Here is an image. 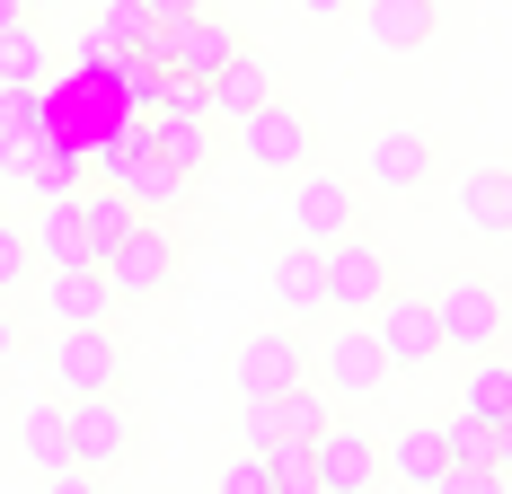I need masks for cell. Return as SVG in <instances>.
I'll return each instance as SVG.
<instances>
[{
  "mask_svg": "<svg viewBox=\"0 0 512 494\" xmlns=\"http://www.w3.org/2000/svg\"><path fill=\"white\" fill-rule=\"evenodd\" d=\"M460 221L477 239H512V168H468L460 177Z\"/></svg>",
  "mask_w": 512,
  "mask_h": 494,
  "instance_id": "obj_25",
  "label": "cell"
},
{
  "mask_svg": "<svg viewBox=\"0 0 512 494\" xmlns=\"http://www.w3.org/2000/svg\"><path fill=\"white\" fill-rule=\"evenodd\" d=\"M433 309H442V345L451 353H495L504 345V292L486 274H451L433 292Z\"/></svg>",
  "mask_w": 512,
  "mask_h": 494,
  "instance_id": "obj_5",
  "label": "cell"
},
{
  "mask_svg": "<svg viewBox=\"0 0 512 494\" xmlns=\"http://www.w3.org/2000/svg\"><path fill=\"white\" fill-rule=\"evenodd\" d=\"M362 177H371L380 195H415V186H433V133H424V124H389V133H371Z\"/></svg>",
  "mask_w": 512,
  "mask_h": 494,
  "instance_id": "obj_13",
  "label": "cell"
},
{
  "mask_svg": "<svg viewBox=\"0 0 512 494\" xmlns=\"http://www.w3.org/2000/svg\"><path fill=\"white\" fill-rule=\"evenodd\" d=\"M274 486L283 494H318V442H274Z\"/></svg>",
  "mask_w": 512,
  "mask_h": 494,
  "instance_id": "obj_34",
  "label": "cell"
},
{
  "mask_svg": "<svg viewBox=\"0 0 512 494\" xmlns=\"http://www.w3.org/2000/svg\"><path fill=\"white\" fill-rule=\"evenodd\" d=\"M0 80H45V27L36 18L0 27Z\"/></svg>",
  "mask_w": 512,
  "mask_h": 494,
  "instance_id": "obj_30",
  "label": "cell"
},
{
  "mask_svg": "<svg viewBox=\"0 0 512 494\" xmlns=\"http://www.w3.org/2000/svg\"><path fill=\"white\" fill-rule=\"evenodd\" d=\"M18 450H27L45 477H80V450H71V397H36L27 424H18Z\"/></svg>",
  "mask_w": 512,
  "mask_h": 494,
  "instance_id": "obj_17",
  "label": "cell"
},
{
  "mask_svg": "<svg viewBox=\"0 0 512 494\" xmlns=\"http://www.w3.org/2000/svg\"><path fill=\"white\" fill-rule=\"evenodd\" d=\"M45 133V98H36V80H0V168L18 177V159L27 142Z\"/></svg>",
  "mask_w": 512,
  "mask_h": 494,
  "instance_id": "obj_26",
  "label": "cell"
},
{
  "mask_svg": "<svg viewBox=\"0 0 512 494\" xmlns=\"http://www.w3.org/2000/svg\"><path fill=\"white\" fill-rule=\"evenodd\" d=\"M265 98H283V80H274V62H265V53H230V62H221V80H212V115H221V124H239V115H256V106Z\"/></svg>",
  "mask_w": 512,
  "mask_h": 494,
  "instance_id": "obj_19",
  "label": "cell"
},
{
  "mask_svg": "<svg viewBox=\"0 0 512 494\" xmlns=\"http://www.w3.org/2000/svg\"><path fill=\"white\" fill-rule=\"evenodd\" d=\"M389 477V442H371L354 415H336L327 433H318V494H362Z\"/></svg>",
  "mask_w": 512,
  "mask_h": 494,
  "instance_id": "obj_10",
  "label": "cell"
},
{
  "mask_svg": "<svg viewBox=\"0 0 512 494\" xmlns=\"http://www.w3.org/2000/svg\"><path fill=\"white\" fill-rule=\"evenodd\" d=\"M389 292H398V274H389V256L362 239V230H345V239L327 247V309L336 318H371Z\"/></svg>",
  "mask_w": 512,
  "mask_h": 494,
  "instance_id": "obj_4",
  "label": "cell"
},
{
  "mask_svg": "<svg viewBox=\"0 0 512 494\" xmlns=\"http://www.w3.org/2000/svg\"><path fill=\"white\" fill-rule=\"evenodd\" d=\"M9 353H18V318H9V300H0V371H9Z\"/></svg>",
  "mask_w": 512,
  "mask_h": 494,
  "instance_id": "obj_35",
  "label": "cell"
},
{
  "mask_svg": "<svg viewBox=\"0 0 512 494\" xmlns=\"http://www.w3.org/2000/svg\"><path fill=\"white\" fill-rule=\"evenodd\" d=\"M80 221H89V256H115V247L133 239V230H142V221H151V212H142V203H133V186H98V195H80Z\"/></svg>",
  "mask_w": 512,
  "mask_h": 494,
  "instance_id": "obj_24",
  "label": "cell"
},
{
  "mask_svg": "<svg viewBox=\"0 0 512 494\" xmlns=\"http://www.w3.org/2000/svg\"><path fill=\"white\" fill-rule=\"evenodd\" d=\"M159 18H186V9H204V0H151Z\"/></svg>",
  "mask_w": 512,
  "mask_h": 494,
  "instance_id": "obj_38",
  "label": "cell"
},
{
  "mask_svg": "<svg viewBox=\"0 0 512 494\" xmlns=\"http://www.w3.org/2000/svg\"><path fill=\"white\" fill-rule=\"evenodd\" d=\"M371 327H380V345H389L398 371H424L433 353H451L442 345V309H433L424 292H389L380 309H371Z\"/></svg>",
  "mask_w": 512,
  "mask_h": 494,
  "instance_id": "obj_11",
  "label": "cell"
},
{
  "mask_svg": "<svg viewBox=\"0 0 512 494\" xmlns=\"http://www.w3.org/2000/svg\"><path fill=\"white\" fill-rule=\"evenodd\" d=\"M265 292H274L283 318H301V327H309V318H336V309H327V247L292 239L274 265H265Z\"/></svg>",
  "mask_w": 512,
  "mask_h": 494,
  "instance_id": "obj_14",
  "label": "cell"
},
{
  "mask_svg": "<svg viewBox=\"0 0 512 494\" xmlns=\"http://www.w3.org/2000/svg\"><path fill=\"white\" fill-rule=\"evenodd\" d=\"M159 53H168V71L221 80V62L239 53V27L221 18V0H204V9H186V18H168V27H159Z\"/></svg>",
  "mask_w": 512,
  "mask_h": 494,
  "instance_id": "obj_8",
  "label": "cell"
},
{
  "mask_svg": "<svg viewBox=\"0 0 512 494\" xmlns=\"http://www.w3.org/2000/svg\"><path fill=\"white\" fill-rule=\"evenodd\" d=\"M345 230H362L354 177H336V168H301V186H292V239H309V247H336Z\"/></svg>",
  "mask_w": 512,
  "mask_h": 494,
  "instance_id": "obj_6",
  "label": "cell"
},
{
  "mask_svg": "<svg viewBox=\"0 0 512 494\" xmlns=\"http://www.w3.org/2000/svg\"><path fill=\"white\" fill-rule=\"evenodd\" d=\"M36 265H45V256H36V230H9V221H0V300H18V283H27Z\"/></svg>",
  "mask_w": 512,
  "mask_h": 494,
  "instance_id": "obj_32",
  "label": "cell"
},
{
  "mask_svg": "<svg viewBox=\"0 0 512 494\" xmlns=\"http://www.w3.org/2000/svg\"><path fill=\"white\" fill-rule=\"evenodd\" d=\"M433 27H442V9H433V0H362V36H371L380 53L433 45Z\"/></svg>",
  "mask_w": 512,
  "mask_h": 494,
  "instance_id": "obj_20",
  "label": "cell"
},
{
  "mask_svg": "<svg viewBox=\"0 0 512 494\" xmlns=\"http://www.w3.org/2000/svg\"><path fill=\"white\" fill-rule=\"evenodd\" d=\"M151 115H212V80H195V71H159Z\"/></svg>",
  "mask_w": 512,
  "mask_h": 494,
  "instance_id": "obj_31",
  "label": "cell"
},
{
  "mask_svg": "<svg viewBox=\"0 0 512 494\" xmlns=\"http://www.w3.org/2000/svg\"><path fill=\"white\" fill-rule=\"evenodd\" d=\"M45 309H53V327H98V318H115L106 265H45Z\"/></svg>",
  "mask_w": 512,
  "mask_h": 494,
  "instance_id": "obj_15",
  "label": "cell"
},
{
  "mask_svg": "<svg viewBox=\"0 0 512 494\" xmlns=\"http://www.w3.org/2000/svg\"><path fill=\"white\" fill-rule=\"evenodd\" d=\"M36 256H45V265H98V256H89L80 195H45V203H36Z\"/></svg>",
  "mask_w": 512,
  "mask_h": 494,
  "instance_id": "obj_23",
  "label": "cell"
},
{
  "mask_svg": "<svg viewBox=\"0 0 512 494\" xmlns=\"http://www.w3.org/2000/svg\"><path fill=\"white\" fill-rule=\"evenodd\" d=\"M71 450H80V477H89V468H124V450H133V406L115 389L71 397Z\"/></svg>",
  "mask_w": 512,
  "mask_h": 494,
  "instance_id": "obj_12",
  "label": "cell"
},
{
  "mask_svg": "<svg viewBox=\"0 0 512 494\" xmlns=\"http://www.w3.org/2000/svg\"><path fill=\"white\" fill-rule=\"evenodd\" d=\"M221 486H230V494H283V486H274V450L248 442L239 459H230V468H221Z\"/></svg>",
  "mask_w": 512,
  "mask_h": 494,
  "instance_id": "obj_33",
  "label": "cell"
},
{
  "mask_svg": "<svg viewBox=\"0 0 512 494\" xmlns=\"http://www.w3.org/2000/svg\"><path fill=\"white\" fill-rule=\"evenodd\" d=\"M159 159L186 168V177H204L212 168V115H159Z\"/></svg>",
  "mask_w": 512,
  "mask_h": 494,
  "instance_id": "obj_28",
  "label": "cell"
},
{
  "mask_svg": "<svg viewBox=\"0 0 512 494\" xmlns=\"http://www.w3.org/2000/svg\"><path fill=\"white\" fill-rule=\"evenodd\" d=\"M195 195V177H186V168H168V159H142V177H133V203H142V212H177V203Z\"/></svg>",
  "mask_w": 512,
  "mask_h": 494,
  "instance_id": "obj_29",
  "label": "cell"
},
{
  "mask_svg": "<svg viewBox=\"0 0 512 494\" xmlns=\"http://www.w3.org/2000/svg\"><path fill=\"white\" fill-rule=\"evenodd\" d=\"M389 486H415V494L451 486V442H442V424H407V433L389 442Z\"/></svg>",
  "mask_w": 512,
  "mask_h": 494,
  "instance_id": "obj_18",
  "label": "cell"
},
{
  "mask_svg": "<svg viewBox=\"0 0 512 494\" xmlns=\"http://www.w3.org/2000/svg\"><path fill=\"white\" fill-rule=\"evenodd\" d=\"M239 159L265 168V177H301L318 159V133H309V115L292 98H265L256 115H239Z\"/></svg>",
  "mask_w": 512,
  "mask_h": 494,
  "instance_id": "obj_2",
  "label": "cell"
},
{
  "mask_svg": "<svg viewBox=\"0 0 512 494\" xmlns=\"http://www.w3.org/2000/svg\"><path fill=\"white\" fill-rule=\"evenodd\" d=\"M80 159H89L80 133H36L27 159H18V177L36 186V203H45V195H80Z\"/></svg>",
  "mask_w": 512,
  "mask_h": 494,
  "instance_id": "obj_21",
  "label": "cell"
},
{
  "mask_svg": "<svg viewBox=\"0 0 512 494\" xmlns=\"http://www.w3.org/2000/svg\"><path fill=\"white\" fill-rule=\"evenodd\" d=\"M460 406L495 433V450H504V468H512V362H504V353H477V362H468Z\"/></svg>",
  "mask_w": 512,
  "mask_h": 494,
  "instance_id": "obj_16",
  "label": "cell"
},
{
  "mask_svg": "<svg viewBox=\"0 0 512 494\" xmlns=\"http://www.w3.org/2000/svg\"><path fill=\"white\" fill-rule=\"evenodd\" d=\"M159 27H168V18H159L151 0H106L89 36H106L115 53H159ZM159 62H168V53H159Z\"/></svg>",
  "mask_w": 512,
  "mask_h": 494,
  "instance_id": "obj_27",
  "label": "cell"
},
{
  "mask_svg": "<svg viewBox=\"0 0 512 494\" xmlns=\"http://www.w3.org/2000/svg\"><path fill=\"white\" fill-rule=\"evenodd\" d=\"M27 9H53V0H27Z\"/></svg>",
  "mask_w": 512,
  "mask_h": 494,
  "instance_id": "obj_39",
  "label": "cell"
},
{
  "mask_svg": "<svg viewBox=\"0 0 512 494\" xmlns=\"http://www.w3.org/2000/svg\"><path fill=\"white\" fill-rule=\"evenodd\" d=\"M309 380L336 397V406H371V397L398 380V362H389V345H380V327H336V336H318L309 345Z\"/></svg>",
  "mask_w": 512,
  "mask_h": 494,
  "instance_id": "obj_1",
  "label": "cell"
},
{
  "mask_svg": "<svg viewBox=\"0 0 512 494\" xmlns=\"http://www.w3.org/2000/svg\"><path fill=\"white\" fill-rule=\"evenodd\" d=\"M106 283H115V300H159L168 283H177V239H168V221H159V212L115 247V256H106Z\"/></svg>",
  "mask_w": 512,
  "mask_h": 494,
  "instance_id": "obj_9",
  "label": "cell"
},
{
  "mask_svg": "<svg viewBox=\"0 0 512 494\" xmlns=\"http://www.w3.org/2000/svg\"><path fill=\"white\" fill-rule=\"evenodd\" d=\"M301 9H309V18H354L362 0H301Z\"/></svg>",
  "mask_w": 512,
  "mask_h": 494,
  "instance_id": "obj_36",
  "label": "cell"
},
{
  "mask_svg": "<svg viewBox=\"0 0 512 494\" xmlns=\"http://www.w3.org/2000/svg\"><path fill=\"white\" fill-rule=\"evenodd\" d=\"M230 371H239V397H274V389H292V380H309V336H301V318L256 327Z\"/></svg>",
  "mask_w": 512,
  "mask_h": 494,
  "instance_id": "obj_7",
  "label": "cell"
},
{
  "mask_svg": "<svg viewBox=\"0 0 512 494\" xmlns=\"http://www.w3.org/2000/svg\"><path fill=\"white\" fill-rule=\"evenodd\" d=\"M45 371H53V389H62V397H98V389L124 380V345L106 336V318H98V327H53Z\"/></svg>",
  "mask_w": 512,
  "mask_h": 494,
  "instance_id": "obj_3",
  "label": "cell"
},
{
  "mask_svg": "<svg viewBox=\"0 0 512 494\" xmlns=\"http://www.w3.org/2000/svg\"><path fill=\"white\" fill-rule=\"evenodd\" d=\"M18 18H36V9L27 0H0V27H18Z\"/></svg>",
  "mask_w": 512,
  "mask_h": 494,
  "instance_id": "obj_37",
  "label": "cell"
},
{
  "mask_svg": "<svg viewBox=\"0 0 512 494\" xmlns=\"http://www.w3.org/2000/svg\"><path fill=\"white\" fill-rule=\"evenodd\" d=\"M151 150H159V115H133V124H115V133H98V142H89V168H98L106 186H133Z\"/></svg>",
  "mask_w": 512,
  "mask_h": 494,
  "instance_id": "obj_22",
  "label": "cell"
}]
</instances>
